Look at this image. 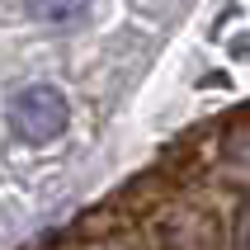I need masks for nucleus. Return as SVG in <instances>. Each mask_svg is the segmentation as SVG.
Listing matches in <instances>:
<instances>
[{"label": "nucleus", "mask_w": 250, "mask_h": 250, "mask_svg": "<svg viewBox=\"0 0 250 250\" xmlns=\"http://www.w3.org/2000/svg\"><path fill=\"white\" fill-rule=\"evenodd\" d=\"M236 57H250V38H241V42H236Z\"/></svg>", "instance_id": "obj_4"}, {"label": "nucleus", "mask_w": 250, "mask_h": 250, "mask_svg": "<svg viewBox=\"0 0 250 250\" xmlns=\"http://www.w3.org/2000/svg\"><path fill=\"white\" fill-rule=\"evenodd\" d=\"M28 10L38 14V19H52V24H62V19H76V14L85 10V0H28Z\"/></svg>", "instance_id": "obj_2"}, {"label": "nucleus", "mask_w": 250, "mask_h": 250, "mask_svg": "<svg viewBox=\"0 0 250 250\" xmlns=\"http://www.w3.org/2000/svg\"><path fill=\"white\" fill-rule=\"evenodd\" d=\"M66 95L62 90H52V85H28V90H19V95L10 99V127L14 137L24 142H52L66 132Z\"/></svg>", "instance_id": "obj_1"}, {"label": "nucleus", "mask_w": 250, "mask_h": 250, "mask_svg": "<svg viewBox=\"0 0 250 250\" xmlns=\"http://www.w3.org/2000/svg\"><path fill=\"white\" fill-rule=\"evenodd\" d=\"M241 250H250V208H246V217H241Z\"/></svg>", "instance_id": "obj_3"}]
</instances>
